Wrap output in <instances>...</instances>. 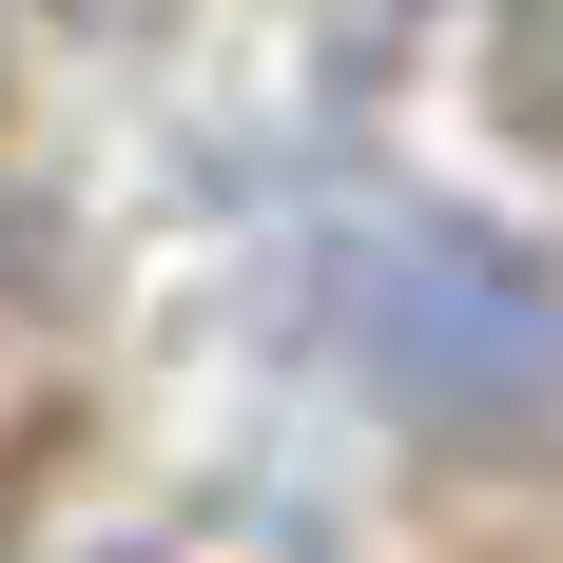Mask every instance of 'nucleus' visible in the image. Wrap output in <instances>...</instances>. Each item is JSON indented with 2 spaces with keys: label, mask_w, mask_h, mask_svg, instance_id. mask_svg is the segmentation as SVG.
Wrapping results in <instances>:
<instances>
[{
  "label": "nucleus",
  "mask_w": 563,
  "mask_h": 563,
  "mask_svg": "<svg viewBox=\"0 0 563 563\" xmlns=\"http://www.w3.org/2000/svg\"><path fill=\"white\" fill-rule=\"evenodd\" d=\"M486 98L563 156V0H486Z\"/></svg>",
  "instance_id": "nucleus-2"
},
{
  "label": "nucleus",
  "mask_w": 563,
  "mask_h": 563,
  "mask_svg": "<svg viewBox=\"0 0 563 563\" xmlns=\"http://www.w3.org/2000/svg\"><path fill=\"white\" fill-rule=\"evenodd\" d=\"M311 311H331V369L389 428H544L563 408V291L486 214H448V195L350 214L331 273H311Z\"/></svg>",
  "instance_id": "nucleus-1"
}]
</instances>
